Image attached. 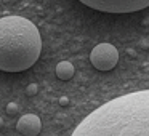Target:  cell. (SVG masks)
I'll list each match as a JSON object with an SVG mask.
<instances>
[{
	"instance_id": "4",
	"label": "cell",
	"mask_w": 149,
	"mask_h": 136,
	"mask_svg": "<svg viewBox=\"0 0 149 136\" xmlns=\"http://www.w3.org/2000/svg\"><path fill=\"white\" fill-rule=\"evenodd\" d=\"M90 62L95 69L107 72L119 62V51L111 43H98L90 53Z\"/></svg>"
},
{
	"instance_id": "1",
	"label": "cell",
	"mask_w": 149,
	"mask_h": 136,
	"mask_svg": "<svg viewBox=\"0 0 149 136\" xmlns=\"http://www.w3.org/2000/svg\"><path fill=\"white\" fill-rule=\"evenodd\" d=\"M74 136H149V90L122 94L87 115Z\"/></svg>"
},
{
	"instance_id": "3",
	"label": "cell",
	"mask_w": 149,
	"mask_h": 136,
	"mask_svg": "<svg viewBox=\"0 0 149 136\" xmlns=\"http://www.w3.org/2000/svg\"><path fill=\"white\" fill-rule=\"evenodd\" d=\"M80 3L103 13H135L149 7V0H79Z\"/></svg>"
},
{
	"instance_id": "10",
	"label": "cell",
	"mask_w": 149,
	"mask_h": 136,
	"mask_svg": "<svg viewBox=\"0 0 149 136\" xmlns=\"http://www.w3.org/2000/svg\"><path fill=\"white\" fill-rule=\"evenodd\" d=\"M2 123H3V120H2V117H0V125H2Z\"/></svg>"
},
{
	"instance_id": "8",
	"label": "cell",
	"mask_w": 149,
	"mask_h": 136,
	"mask_svg": "<svg viewBox=\"0 0 149 136\" xmlns=\"http://www.w3.org/2000/svg\"><path fill=\"white\" fill-rule=\"evenodd\" d=\"M16 110H18L16 103H8V104H7V114H8V115H13Z\"/></svg>"
},
{
	"instance_id": "6",
	"label": "cell",
	"mask_w": 149,
	"mask_h": 136,
	"mask_svg": "<svg viewBox=\"0 0 149 136\" xmlns=\"http://www.w3.org/2000/svg\"><path fill=\"white\" fill-rule=\"evenodd\" d=\"M74 72H75V69L69 61H61L56 66V75H58L61 80H71V78L74 77Z\"/></svg>"
},
{
	"instance_id": "9",
	"label": "cell",
	"mask_w": 149,
	"mask_h": 136,
	"mask_svg": "<svg viewBox=\"0 0 149 136\" xmlns=\"http://www.w3.org/2000/svg\"><path fill=\"white\" fill-rule=\"evenodd\" d=\"M59 104H61V106H68V104H69V99H68L66 96L59 98Z\"/></svg>"
},
{
	"instance_id": "7",
	"label": "cell",
	"mask_w": 149,
	"mask_h": 136,
	"mask_svg": "<svg viewBox=\"0 0 149 136\" xmlns=\"http://www.w3.org/2000/svg\"><path fill=\"white\" fill-rule=\"evenodd\" d=\"M37 91H39V85H37V83L27 85V88H26V94H27V96H34V94H37Z\"/></svg>"
},
{
	"instance_id": "5",
	"label": "cell",
	"mask_w": 149,
	"mask_h": 136,
	"mask_svg": "<svg viewBox=\"0 0 149 136\" xmlns=\"http://www.w3.org/2000/svg\"><path fill=\"white\" fill-rule=\"evenodd\" d=\"M16 130L18 133L24 136H37L42 131V122H40V117L36 114H26L23 115L16 123Z\"/></svg>"
},
{
	"instance_id": "2",
	"label": "cell",
	"mask_w": 149,
	"mask_h": 136,
	"mask_svg": "<svg viewBox=\"0 0 149 136\" xmlns=\"http://www.w3.org/2000/svg\"><path fill=\"white\" fill-rule=\"evenodd\" d=\"M42 39L37 26L23 16L0 18V71L23 72L37 62Z\"/></svg>"
}]
</instances>
